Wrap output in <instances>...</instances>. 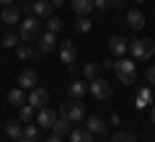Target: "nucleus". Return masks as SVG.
Wrapping results in <instances>:
<instances>
[{
	"mask_svg": "<svg viewBox=\"0 0 155 142\" xmlns=\"http://www.w3.org/2000/svg\"><path fill=\"white\" fill-rule=\"evenodd\" d=\"M114 72L122 85H132L137 80V65L134 60H127V57H119V62H114Z\"/></svg>",
	"mask_w": 155,
	"mask_h": 142,
	"instance_id": "1",
	"label": "nucleus"
},
{
	"mask_svg": "<svg viewBox=\"0 0 155 142\" xmlns=\"http://www.w3.org/2000/svg\"><path fill=\"white\" fill-rule=\"evenodd\" d=\"M60 116L67 119L70 124H80V121H85V106L80 104V98H72L60 106Z\"/></svg>",
	"mask_w": 155,
	"mask_h": 142,
	"instance_id": "2",
	"label": "nucleus"
},
{
	"mask_svg": "<svg viewBox=\"0 0 155 142\" xmlns=\"http://www.w3.org/2000/svg\"><path fill=\"white\" fill-rule=\"evenodd\" d=\"M39 36H41L39 18H36V16H26V18L21 21V31H18V39H21L23 44H28V41H36Z\"/></svg>",
	"mask_w": 155,
	"mask_h": 142,
	"instance_id": "3",
	"label": "nucleus"
},
{
	"mask_svg": "<svg viewBox=\"0 0 155 142\" xmlns=\"http://www.w3.org/2000/svg\"><path fill=\"white\" fill-rule=\"evenodd\" d=\"M129 52H132L134 60H150V57L155 54V41L153 39H132L129 41Z\"/></svg>",
	"mask_w": 155,
	"mask_h": 142,
	"instance_id": "4",
	"label": "nucleus"
},
{
	"mask_svg": "<svg viewBox=\"0 0 155 142\" xmlns=\"http://www.w3.org/2000/svg\"><path fill=\"white\" fill-rule=\"evenodd\" d=\"M88 91L93 93L98 101L111 98V83H109V80H104V78H93V80L88 83Z\"/></svg>",
	"mask_w": 155,
	"mask_h": 142,
	"instance_id": "5",
	"label": "nucleus"
},
{
	"mask_svg": "<svg viewBox=\"0 0 155 142\" xmlns=\"http://www.w3.org/2000/svg\"><path fill=\"white\" fill-rule=\"evenodd\" d=\"M26 104H31L34 109H44L47 104H49V93L44 91V88H31V93H28Z\"/></svg>",
	"mask_w": 155,
	"mask_h": 142,
	"instance_id": "6",
	"label": "nucleus"
},
{
	"mask_svg": "<svg viewBox=\"0 0 155 142\" xmlns=\"http://www.w3.org/2000/svg\"><path fill=\"white\" fill-rule=\"evenodd\" d=\"M75 60H78V47H75V41H62V47H60V62H65V65L70 67Z\"/></svg>",
	"mask_w": 155,
	"mask_h": 142,
	"instance_id": "7",
	"label": "nucleus"
},
{
	"mask_svg": "<svg viewBox=\"0 0 155 142\" xmlns=\"http://www.w3.org/2000/svg\"><path fill=\"white\" fill-rule=\"evenodd\" d=\"M52 11H54V5H52L49 0H36V3H31V16H36V18H49Z\"/></svg>",
	"mask_w": 155,
	"mask_h": 142,
	"instance_id": "8",
	"label": "nucleus"
},
{
	"mask_svg": "<svg viewBox=\"0 0 155 142\" xmlns=\"http://www.w3.org/2000/svg\"><path fill=\"white\" fill-rule=\"evenodd\" d=\"M36 83H39L36 70H23L21 75H18V88H23V91H31V88H36Z\"/></svg>",
	"mask_w": 155,
	"mask_h": 142,
	"instance_id": "9",
	"label": "nucleus"
},
{
	"mask_svg": "<svg viewBox=\"0 0 155 142\" xmlns=\"http://www.w3.org/2000/svg\"><path fill=\"white\" fill-rule=\"evenodd\" d=\"M54 47H57V36H54L52 31L41 34V36L36 39V49H39V52H44V54H47V52H52Z\"/></svg>",
	"mask_w": 155,
	"mask_h": 142,
	"instance_id": "10",
	"label": "nucleus"
},
{
	"mask_svg": "<svg viewBox=\"0 0 155 142\" xmlns=\"http://www.w3.org/2000/svg\"><path fill=\"white\" fill-rule=\"evenodd\" d=\"M129 49V41L127 39H122V36H111L109 39V52L114 57H124V52Z\"/></svg>",
	"mask_w": 155,
	"mask_h": 142,
	"instance_id": "11",
	"label": "nucleus"
},
{
	"mask_svg": "<svg viewBox=\"0 0 155 142\" xmlns=\"http://www.w3.org/2000/svg\"><path fill=\"white\" fill-rule=\"evenodd\" d=\"M57 121V111H52V109H39V116H36V124L39 127H47V129H52V124Z\"/></svg>",
	"mask_w": 155,
	"mask_h": 142,
	"instance_id": "12",
	"label": "nucleus"
},
{
	"mask_svg": "<svg viewBox=\"0 0 155 142\" xmlns=\"http://www.w3.org/2000/svg\"><path fill=\"white\" fill-rule=\"evenodd\" d=\"M85 129H88L91 134H104L106 132V121L101 119V116H85Z\"/></svg>",
	"mask_w": 155,
	"mask_h": 142,
	"instance_id": "13",
	"label": "nucleus"
},
{
	"mask_svg": "<svg viewBox=\"0 0 155 142\" xmlns=\"http://www.w3.org/2000/svg\"><path fill=\"white\" fill-rule=\"evenodd\" d=\"M3 23H8V26H13V23H18L21 21V8H16V5H5L3 8Z\"/></svg>",
	"mask_w": 155,
	"mask_h": 142,
	"instance_id": "14",
	"label": "nucleus"
},
{
	"mask_svg": "<svg viewBox=\"0 0 155 142\" xmlns=\"http://www.w3.org/2000/svg\"><path fill=\"white\" fill-rule=\"evenodd\" d=\"M70 5L75 11V16H88L93 11V0H70Z\"/></svg>",
	"mask_w": 155,
	"mask_h": 142,
	"instance_id": "15",
	"label": "nucleus"
},
{
	"mask_svg": "<svg viewBox=\"0 0 155 142\" xmlns=\"http://www.w3.org/2000/svg\"><path fill=\"white\" fill-rule=\"evenodd\" d=\"M67 93H70V98H83L85 93H88V85L80 80H72L70 85H67Z\"/></svg>",
	"mask_w": 155,
	"mask_h": 142,
	"instance_id": "16",
	"label": "nucleus"
},
{
	"mask_svg": "<svg viewBox=\"0 0 155 142\" xmlns=\"http://www.w3.org/2000/svg\"><path fill=\"white\" fill-rule=\"evenodd\" d=\"M127 23H129V28L140 31V28L145 26V16H142V11H129V13H127Z\"/></svg>",
	"mask_w": 155,
	"mask_h": 142,
	"instance_id": "17",
	"label": "nucleus"
},
{
	"mask_svg": "<svg viewBox=\"0 0 155 142\" xmlns=\"http://www.w3.org/2000/svg\"><path fill=\"white\" fill-rule=\"evenodd\" d=\"M70 129H72V124H70L67 119H62V116L54 121V124H52V134H57V137H62V134H70Z\"/></svg>",
	"mask_w": 155,
	"mask_h": 142,
	"instance_id": "18",
	"label": "nucleus"
},
{
	"mask_svg": "<svg viewBox=\"0 0 155 142\" xmlns=\"http://www.w3.org/2000/svg\"><path fill=\"white\" fill-rule=\"evenodd\" d=\"M5 134L11 137V140H18V137H23V127L18 124L16 119H11V121H5Z\"/></svg>",
	"mask_w": 155,
	"mask_h": 142,
	"instance_id": "19",
	"label": "nucleus"
},
{
	"mask_svg": "<svg viewBox=\"0 0 155 142\" xmlns=\"http://www.w3.org/2000/svg\"><path fill=\"white\" fill-rule=\"evenodd\" d=\"M26 93H23V88H13V91H8V101H11L13 106H23L26 104Z\"/></svg>",
	"mask_w": 155,
	"mask_h": 142,
	"instance_id": "20",
	"label": "nucleus"
},
{
	"mask_svg": "<svg viewBox=\"0 0 155 142\" xmlns=\"http://www.w3.org/2000/svg\"><path fill=\"white\" fill-rule=\"evenodd\" d=\"M70 142H93V134L88 129H70Z\"/></svg>",
	"mask_w": 155,
	"mask_h": 142,
	"instance_id": "21",
	"label": "nucleus"
},
{
	"mask_svg": "<svg viewBox=\"0 0 155 142\" xmlns=\"http://www.w3.org/2000/svg\"><path fill=\"white\" fill-rule=\"evenodd\" d=\"M75 28H78V31H80V34H88L91 28H93V21H91L88 16H80V18H78V21H75Z\"/></svg>",
	"mask_w": 155,
	"mask_h": 142,
	"instance_id": "22",
	"label": "nucleus"
},
{
	"mask_svg": "<svg viewBox=\"0 0 155 142\" xmlns=\"http://www.w3.org/2000/svg\"><path fill=\"white\" fill-rule=\"evenodd\" d=\"M34 106L31 104H23V106H18V116H21V121H31L34 119Z\"/></svg>",
	"mask_w": 155,
	"mask_h": 142,
	"instance_id": "23",
	"label": "nucleus"
},
{
	"mask_svg": "<svg viewBox=\"0 0 155 142\" xmlns=\"http://www.w3.org/2000/svg\"><path fill=\"white\" fill-rule=\"evenodd\" d=\"M23 137H26L28 142H39V127L36 124H26L23 127Z\"/></svg>",
	"mask_w": 155,
	"mask_h": 142,
	"instance_id": "24",
	"label": "nucleus"
},
{
	"mask_svg": "<svg viewBox=\"0 0 155 142\" xmlns=\"http://www.w3.org/2000/svg\"><path fill=\"white\" fill-rule=\"evenodd\" d=\"M16 54H18V60H28V57H34V49L28 47V44H18Z\"/></svg>",
	"mask_w": 155,
	"mask_h": 142,
	"instance_id": "25",
	"label": "nucleus"
},
{
	"mask_svg": "<svg viewBox=\"0 0 155 142\" xmlns=\"http://www.w3.org/2000/svg\"><path fill=\"white\" fill-rule=\"evenodd\" d=\"M18 41H21V39H18V34H5V36H3V47H5V49H13Z\"/></svg>",
	"mask_w": 155,
	"mask_h": 142,
	"instance_id": "26",
	"label": "nucleus"
},
{
	"mask_svg": "<svg viewBox=\"0 0 155 142\" xmlns=\"http://www.w3.org/2000/svg\"><path fill=\"white\" fill-rule=\"evenodd\" d=\"M111 142H137V140H134V134H132V132H116Z\"/></svg>",
	"mask_w": 155,
	"mask_h": 142,
	"instance_id": "27",
	"label": "nucleus"
},
{
	"mask_svg": "<svg viewBox=\"0 0 155 142\" xmlns=\"http://www.w3.org/2000/svg\"><path fill=\"white\" fill-rule=\"evenodd\" d=\"M85 78H88V80L98 78V62H88V65H85Z\"/></svg>",
	"mask_w": 155,
	"mask_h": 142,
	"instance_id": "28",
	"label": "nucleus"
},
{
	"mask_svg": "<svg viewBox=\"0 0 155 142\" xmlns=\"http://www.w3.org/2000/svg\"><path fill=\"white\" fill-rule=\"evenodd\" d=\"M60 28H62V21H60V18H47V31H52V34H57V31H60Z\"/></svg>",
	"mask_w": 155,
	"mask_h": 142,
	"instance_id": "29",
	"label": "nucleus"
},
{
	"mask_svg": "<svg viewBox=\"0 0 155 142\" xmlns=\"http://www.w3.org/2000/svg\"><path fill=\"white\" fill-rule=\"evenodd\" d=\"M145 78H147V83H150V85H155V65H153V67H147Z\"/></svg>",
	"mask_w": 155,
	"mask_h": 142,
	"instance_id": "30",
	"label": "nucleus"
},
{
	"mask_svg": "<svg viewBox=\"0 0 155 142\" xmlns=\"http://www.w3.org/2000/svg\"><path fill=\"white\" fill-rule=\"evenodd\" d=\"M93 8H98V11H106V8H109V0H93Z\"/></svg>",
	"mask_w": 155,
	"mask_h": 142,
	"instance_id": "31",
	"label": "nucleus"
},
{
	"mask_svg": "<svg viewBox=\"0 0 155 142\" xmlns=\"http://www.w3.org/2000/svg\"><path fill=\"white\" fill-rule=\"evenodd\" d=\"M124 0H109V8H122Z\"/></svg>",
	"mask_w": 155,
	"mask_h": 142,
	"instance_id": "32",
	"label": "nucleus"
},
{
	"mask_svg": "<svg viewBox=\"0 0 155 142\" xmlns=\"http://www.w3.org/2000/svg\"><path fill=\"white\" fill-rule=\"evenodd\" d=\"M49 3H52V5H54V8H62V5H65V3H67V0H49Z\"/></svg>",
	"mask_w": 155,
	"mask_h": 142,
	"instance_id": "33",
	"label": "nucleus"
},
{
	"mask_svg": "<svg viewBox=\"0 0 155 142\" xmlns=\"http://www.w3.org/2000/svg\"><path fill=\"white\" fill-rule=\"evenodd\" d=\"M47 142H62V137H57V134H52V137H49V140H47Z\"/></svg>",
	"mask_w": 155,
	"mask_h": 142,
	"instance_id": "34",
	"label": "nucleus"
},
{
	"mask_svg": "<svg viewBox=\"0 0 155 142\" xmlns=\"http://www.w3.org/2000/svg\"><path fill=\"white\" fill-rule=\"evenodd\" d=\"M150 119H153V124H155V106H153V111H150Z\"/></svg>",
	"mask_w": 155,
	"mask_h": 142,
	"instance_id": "35",
	"label": "nucleus"
},
{
	"mask_svg": "<svg viewBox=\"0 0 155 142\" xmlns=\"http://www.w3.org/2000/svg\"><path fill=\"white\" fill-rule=\"evenodd\" d=\"M0 3H3V5H13V0H0Z\"/></svg>",
	"mask_w": 155,
	"mask_h": 142,
	"instance_id": "36",
	"label": "nucleus"
},
{
	"mask_svg": "<svg viewBox=\"0 0 155 142\" xmlns=\"http://www.w3.org/2000/svg\"><path fill=\"white\" fill-rule=\"evenodd\" d=\"M16 142H28V140H26V137H18V140H16Z\"/></svg>",
	"mask_w": 155,
	"mask_h": 142,
	"instance_id": "37",
	"label": "nucleus"
},
{
	"mask_svg": "<svg viewBox=\"0 0 155 142\" xmlns=\"http://www.w3.org/2000/svg\"><path fill=\"white\" fill-rule=\"evenodd\" d=\"M26 3H36V0H26Z\"/></svg>",
	"mask_w": 155,
	"mask_h": 142,
	"instance_id": "38",
	"label": "nucleus"
},
{
	"mask_svg": "<svg viewBox=\"0 0 155 142\" xmlns=\"http://www.w3.org/2000/svg\"><path fill=\"white\" fill-rule=\"evenodd\" d=\"M153 142H155V140H153Z\"/></svg>",
	"mask_w": 155,
	"mask_h": 142,
	"instance_id": "39",
	"label": "nucleus"
}]
</instances>
